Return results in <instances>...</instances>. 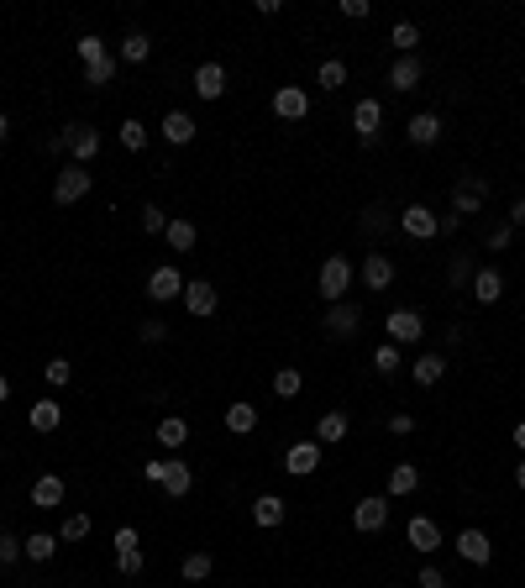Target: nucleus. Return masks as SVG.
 I'll use <instances>...</instances> for the list:
<instances>
[{
	"label": "nucleus",
	"instance_id": "obj_34",
	"mask_svg": "<svg viewBox=\"0 0 525 588\" xmlns=\"http://www.w3.org/2000/svg\"><path fill=\"white\" fill-rule=\"evenodd\" d=\"M147 142H153L147 121H137V116H126V121H121V147H126V153H142Z\"/></svg>",
	"mask_w": 525,
	"mask_h": 588
},
{
	"label": "nucleus",
	"instance_id": "obj_8",
	"mask_svg": "<svg viewBox=\"0 0 525 588\" xmlns=\"http://www.w3.org/2000/svg\"><path fill=\"white\" fill-rule=\"evenodd\" d=\"M452 546H457V557H463L467 568H489V557H494V541H489V536H483V530H457V541H452Z\"/></svg>",
	"mask_w": 525,
	"mask_h": 588
},
{
	"label": "nucleus",
	"instance_id": "obj_9",
	"mask_svg": "<svg viewBox=\"0 0 525 588\" xmlns=\"http://www.w3.org/2000/svg\"><path fill=\"white\" fill-rule=\"evenodd\" d=\"M357 279H362L373 294H384L389 284H394V258H389V252H368L362 268H357Z\"/></svg>",
	"mask_w": 525,
	"mask_h": 588
},
{
	"label": "nucleus",
	"instance_id": "obj_61",
	"mask_svg": "<svg viewBox=\"0 0 525 588\" xmlns=\"http://www.w3.org/2000/svg\"><path fill=\"white\" fill-rule=\"evenodd\" d=\"M515 483H521V489H525V463H515Z\"/></svg>",
	"mask_w": 525,
	"mask_h": 588
},
{
	"label": "nucleus",
	"instance_id": "obj_20",
	"mask_svg": "<svg viewBox=\"0 0 525 588\" xmlns=\"http://www.w3.org/2000/svg\"><path fill=\"white\" fill-rule=\"evenodd\" d=\"M405 536H410V546H415V552H426V557L441 546V526H436L431 515H415V520L405 526Z\"/></svg>",
	"mask_w": 525,
	"mask_h": 588
},
{
	"label": "nucleus",
	"instance_id": "obj_55",
	"mask_svg": "<svg viewBox=\"0 0 525 588\" xmlns=\"http://www.w3.org/2000/svg\"><path fill=\"white\" fill-rule=\"evenodd\" d=\"M457 226H463V216H452V211H447V216L436 221V236H452V232H457Z\"/></svg>",
	"mask_w": 525,
	"mask_h": 588
},
{
	"label": "nucleus",
	"instance_id": "obj_37",
	"mask_svg": "<svg viewBox=\"0 0 525 588\" xmlns=\"http://www.w3.org/2000/svg\"><path fill=\"white\" fill-rule=\"evenodd\" d=\"M299 389H305V373H299V368H279V373H274V394H279V400H294Z\"/></svg>",
	"mask_w": 525,
	"mask_h": 588
},
{
	"label": "nucleus",
	"instance_id": "obj_15",
	"mask_svg": "<svg viewBox=\"0 0 525 588\" xmlns=\"http://www.w3.org/2000/svg\"><path fill=\"white\" fill-rule=\"evenodd\" d=\"M362 326V310L347 305V299H337V305H326V337H352Z\"/></svg>",
	"mask_w": 525,
	"mask_h": 588
},
{
	"label": "nucleus",
	"instance_id": "obj_42",
	"mask_svg": "<svg viewBox=\"0 0 525 588\" xmlns=\"http://www.w3.org/2000/svg\"><path fill=\"white\" fill-rule=\"evenodd\" d=\"M142 232H147V236H163V232H169V216H163V205H142Z\"/></svg>",
	"mask_w": 525,
	"mask_h": 588
},
{
	"label": "nucleus",
	"instance_id": "obj_60",
	"mask_svg": "<svg viewBox=\"0 0 525 588\" xmlns=\"http://www.w3.org/2000/svg\"><path fill=\"white\" fill-rule=\"evenodd\" d=\"M515 447L525 452V420H515Z\"/></svg>",
	"mask_w": 525,
	"mask_h": 588
},
{
	"label": "nucleus",
	"instance_id": "obj_33",
	"mask_svg": "<svg viewBox=\"0 0 525 588\" xmlns=\"http://www.w3.org/2000/svg\"><path fill=\"white\" fill-rule=\"evenodd\" d=\"M158 441H163L169 452H179V447L189 441V420H184V415H163V420H158Z\"/></svg>",
	"mask_w": 525,
	"mask_h": 588
},
{
	"label": "nucleus",
	"instance_id": "obj_47",
	"mask_svg": "<svg viewBox=\"0 0 525 588\" xmlns=\"http://www.w3.org/2000/svg\"><path fill=\"white\" fill-rule=\"evenodd\" d=\"M137 337H142V342H163V337H169V326H163L158 315H147V321H137Z\"/></svg>",
	"mask_w": 525,
	"mask_h": 588
},
{
	"label": "nucleus",
	"instance_id": "obj_36",
	"mask_svg": "<svg viewBox=\"0 0 525 588\" xmlns=\"http://www.w3.org/2000/svg\"><path fill=\"white\" fill-rule=\"evenodd\" d=\"M211 568H216V562H211V552H189V557L179 562V573H184L189 584H205V578H211Z\"/></svg>",
	"mask_w": 525,
	"mask_h": 588
},
{
	"label": "nucleus",
	"instance_id": "obj_13",
	"mask_svg": "<svg viewBox=\"0 0 525 588\" xmlns=\"http://www.w3.org/2000/svg\"><path fill=\"white\" fill-rule=\"evenodd\" d=\"M315 468H321V441H294L284 452V473L290 478H310Z\"/></svg>",
	"mask_w": 525,
	"mask_h": 588
},
{
	"label": "nucleus",
	"instance_id": "obj_2",
	"mask_svg": "<svg viewBox=\"0 0 525 588\" xmlns=\"http://www.w3.org/2000/svg\"><path fill=\"white\" fill-rule=\"evenodd\" d=\"M63 142H68L74 163H95L100 158V126H90V121H68L63 126Z\"/></svg>",
	"mask_w": 525,
	"mask_h": 588
},
{
	"label": "nucleus",
	"instance_id": "obj_22",
	"mask_svg": "<svg viewBox=\"0 0 525 588\" xmlns=\"http://www.w3.org/2000/svg\"><path fill=\"white\" fill-rule=\"evenodd\" d=\"M473 299H478V305H499V299H505V274H499V268H478V274H473Z\"/></svg>",
	"mask_w": 525,
	"mask_h": 588
},
{
	"label": "nucleus",
	"instance_id": "obj_41",
	"mask_svg": "<svg viewBox=\"0 0 525 588\" xmlns=\"http://www.w3.org/2000/svg\"><path fill=\"white\" fill-rule=\"evenodd\" d=\"M447 279H452V290L473 284V258H467V252H452V263H447Z\"/></svg>",
	"mask_w": 525,
	"mask_h": 588
},
{
	"label": "nucleus",
	"instance_id": "obj_27",
	"mask_svg": "<svg viewBox=\"0 0 525 588\" xmlns=\"http://www.w3.org/2000/svg\"><path fill=\"white\" fill-rule=\"evenodd\" d=\"M221 425H227L232 436H252V431H258V410H252L247 400H236V405H227V415H221Z\"/></svg>",
	"mask_w": 525,
	"mask_h": 588
},
{
	"label": "nucleus",
	"instance_id": "obj_43",
	"mask_svg": "<svg viewBox=\"0 0 525 588\" xmlns=\"http://www.w3.org/2000/svg\"><path fill=\"white\" fill-rule=\"evenodd\" d=\"M74 48H79V59H84V63H95V59H106V53H111V48H106V37H95V32H90V37H79Z\"/></svg>",
	"mask_w": 525,
	"mask_h": 588
},
{
	"label": "nucleus",
	"instance_id": "obj_26",
	"mask_svg": "<svg viewBox=\"0 0 525 588\" xmlns=\"http://www.w3.org/2000/svg\"><path fill=\"white\" fill-rule=\"evenodd\" d=\"M27 425H32L37 436H53V431H59V425H63V410H59V400H37V405H32V415H27Z\"/></svg>",
	"mask_w": 525,
	"mask_h": 588
},
{
	"label": "nucleus",
	"instance_id": "obj_19",
	"mask_svg": "<svg viewBox=\"0 0 525 588\" xmlns=\"http://www.w3.org/2000/svg\"><path fill=\"white\" fill-rule=\"evenodd\" d=\"M158 131H163V142H174V147H184V142H195V131H200V121L189 116V111H169V116L158 121Z\"/></svg>",
	"mask_w": 525,
	"mask_h": 588
},
{
	"label": "nucleus",
	"instance_id": "obj_38",
	"mask_svg": "<svg viewBox=\"0 0 525 588\" xmlns=\"http://www.w3.org/2000/svg\"><path fill=\"white\" fill-rule=\"evenodd\" d=\"M389 43H394V48H400V59H410V53H415V48H420V27H415V21H400V27H394V32H389Z\"/></svg>",
	"mask_w": 525,
	"mask_h": 588
},
{
	"label": "nucleus",
	"instance_id": "obj_3",
	"mask_svg": "<svg viewBox=\"0 0 525 588\" xmlns=\"http://www.w3.org/2000/svg\"><path fill=\"white\" fill-rule=\"evenodd\" d=\"M90 184H95V174H90L84 163H68V169H59V179H53V200H59V205H74V200L90 195Z\"/></svg>",
	"mask_w": 525,
	"mask_h": 588
},
{
	"label": "nucleus",
	"instance_id": "obj_59",
	"mask_svg": "<svg viewBox=\"0 0 525 588\" xmlns=\"http://www.w3.org/2000/svg\"><path fill=\"white\" fill-rule=\"evenodd\" d=\"M5 400H11V378L0 373V405H5Z\"/></svg>",
	"mask_w": 525,
	"mask_h": 588
},
{
	"label": "nucleus",
	"instance_id": "obj_52",
	"mask_svg": "<svg viewBox=\"0 0 525 588\" xmlns=\"http://www.w3.org/2000/svg\"><path fill=\"white\" fill-rule=\"evenodd\" d=\"M415 431V415H389V436H410Z\"/></svg>",
	"mask_w": 525,
	"mask_h": 588
},
{
	"label": "nucleus",
	"instance_id": "obj_6",
	"mask_svg": "<svg viewBox=\"0 0 525 588\" xmlns=\"http://www.w3.org/2000/svg\"><path fill=\"white\" fill-rule=\"evenodd\" d=\"M184 284H189V279H179L174 263H158V268L147 274V299H158V305H169V299H184Z\"/></svg>",
	"mask_w": 525,
	"mask_h": 588
},
{
	"label": "nucleus",
	"instance_id": "obj_16",
	"mask_svg": "<svg viewBox=\"0 0 525 588\" xmlns=\"http://www.w3.org/2000/svg\"><path fill=\"white\" fill-rule=\"evenodd\" d=\"M405 137L415 147H436V142H441V116H436V111H415L405 126Z\"/></svg>",
	"mask_w": 525,
	"mask_h": 588
},
{
	"label": "nucleus",
	"instance_id": "obj_10",
	"mask_svg": "<svg viewBox=\"0 0 525 588\" xmlns=\"http://www.w3.org/2000/svg\"><path fill=\"white\" fill-rule=\"evenodd\" d=\"M274 116L279 121H305L310 116V95H305L299 84H279V90H274Z\"/></svg>",
	"mask_w": 525,
	"mask_h": 588
},
{
	"label": "nucleus",
	"instance_id": "obj_50",
	"mask_svg": "<svg viewBox=\"0 0 525 588\" xmlns=\"http://www.w3.org/2000/svg\"><path fill=\"white\" fill-rule=\"evenodd\" d=\"M415 588H447V578H441V568H420V578H415Z\"/></svg>",
	"mask_w": 525,
	"mask_h": 588
},
{
	"label": "nucleus",
	"instance_id": "obj_29",
	"mask_svg": "<svg viewBox=\"0 0 525 588\" xmlns=\"http://www.w3.org/2000/svg\"><path fill=\"white\" fill-rule=\"evenodd\" d=\"M410 373H415V384H420V389H431V384H441V378H447V357H441V353L415 357V368H410Z\"/></svg>",
	"mask_w": 525,
	"mask_h": 588
},
{
	"label": "nucleus",
	"instance_id": "obj_24",
	"mask_svg": "<svg viewBox=\"0 0 525 588\" xmlns=\"http://www.w3.org/2000/svg\"><path fill=\"white\" fill-rule=\"evenodd\" d=\"M347 431H352V420L342 410H326L321 420H315V441L321 447H337V441H347Z\"/></svg>",
	"mask_w": 525,
	"mask_h": 588
},
{
	"label": "nucleus",
	"instance_id": "obj_58",
	"mask_svg": "<svg viewBox=\"0 0 525 588\" xmlns=\"http://www.w3.org/2000/svg\"><path fill=\"white\" fill-rule=\"evenodd\" d=\"M0 142H11V116L0 111Z\"/></svg>",
	"mask_w": 525,
	"mask_h": 588
},
{
	"label": "nucleus",
	"instance_id": "obj_35",
	"mask_svg": "<svg viewBox=\"0 0 525 588\" xmlns=\"http://www.w3.org/2000/svg\"><path fill=\"white\" fill-rule=\"evenodd\" d=\"M169 247H174V252H195V242H200V232H195V221H184V216H179V221H169Z\"/></svg>",
	"mask_w": 525,
	"mask_h": 588
},
{
	"label": "nucleus",
	"instance_id": "obj_17",
	"mask_svg": "<svg viewBox=\"0 0 525 588\" xmlns=\"http://www.w3.org/2000/svg\"><path fill=\"white\" fill-rule=\"evenodd\" d=\"M420 79H426V63L415 59H394V68H389V90H400V95H410V90H420Z\"/></svg>",
	"mask_w": 525,
	"mask_h": 588
},
{
	"label": "nucleus",
	"instance_id": "obj_46",
	"mask_svg": "<svg viewBox=\"0 0 525 588\" xmlns=\"http://www.w3.org/2000/svg\"><path fill=\"white\" fill-rule=\"evenodd\" d=\"M84 536H90V515H68L59 530V541H84Z\"/></svg>",
	"mask_w": 525,
	"mask_h": 588
},
{
	"label": "nucleus",
	"instance_id": "obj_54",
	"mask_svg": "<svg viewBox=\"0 0 525 588\" xmlns=\"http://www.w3.org/2000/svg\"><path fill=\"white\" fill-rule=\"evenodd\" d=\"M116 552H137V530H131V526L116 530Z\"/></svg>",
	"mask_w": 525,
	"mask_h": 588
},
{
	"label": "nucleus",
	"instance_id": "obj_7",
	"mask_svg": "<svg viewBox=\"0 0 525 588\" xmlns=\"http://www.w3.org/2000/svg\"><path fill=\"white\" fill-rule=\"evenodd\" d=\"M384 337H389L394 347H405V342H420V337H426V321H420L415 310H389V321H384Z\"/></svg>",
	"mask_w": 525,
	"mask_h": 588
},
{
	"label": "nucleus",
	"instance_id": "obj_45",
	"mask_svg": "<svg viewBox=\"0 0 525 588\" xmlns=\"http://www.w3.org/2000/svg\"><path fill=\"white\" fill-rule=\"evenodd\" d=\"M373 368H378V373H400V347H394V342H384V347L373 353Z\"/></svg>",
	"mask_w": 525,
	"mask_h": 588
},
{
	"label": "nucleus",
	"instance_id": "obj_31",
	"mask_svg": "<svg viewBox=\"0 0 525 588\" xmlns=\"http://www.w3.org/2000/svg\"><path fill=\"white\" fill-rule=\"evenodd\" d=\"M116 53H106V59H95V63H84V84L90 90H106V84H116Z\"/></svg>",
	"mask_w": 525,
	"mask_h": 588
},
{
	"label": "nucleus",
	"instance_id": "obj_57",
	"mask_svg": "<svg viewBox=\"0 0 525 588\" xmlns=\"http://www.w3.org/2000/svg\"><path fill=\"white\" fill-rule=\"evenodd\" d=\"M515 226H525V200H515V205H510V232H515Z\"/></svg>",
	"mask_w": 525,
	"mask_h": 588
},
{
	"label": "nucleus",
	"instance_id": "obj_39",
	"mask_svg": "<svg viewBox=\"0 0 525 588\" xmlns=\"http://www.w3.org/2000/svg\"><path fill=\"white\" fill-rule=\"evenodd\" d=\"M315 84H321V90H342V84H347V63L326 59V63H321V74H315Z\"/></svg>",
	"mask_w": 525,
	"mask_h": 588
},
{
	"label": "nucleus",
	"instance_id": "obj_14",
	"mask_svg": "<svg viewBox=\"0 0 525 588\" xmlns=\"http://www.w3.org/2000/svg\"><path fill=\"white\" fill-rule=\"evenodd\" d=\"M378 126H384V106H378V100H357V106H352V131H357V142H373Z\"/></svg>",
	"mask_w": 525,
	"mask_h": 588
},
{
	"label": "nucleus",
	"instance_id": "obj_5",
	"mask_svg": "<svg viewBox=\"0 0 525 588\" xmlns=\"http://www.w3.org/2000/svg\"><path fill=\"white\" fill-rule=\"evenodd\" d=\"M352 526L362 530V536H373V530L389 526V494H368V499H357V510H352Z\"/></svg>",
	"mask_w": 525,
	"mask_h": 588
},
{
	"label": "nucleus",
	"instance_id": "obj_25",
	"mask_svg": "<svg viewBox=\"0 0 525 588\" xmlns=\"http://www.w3.org/2000/svg\"><path fill=\"white\" fill-rule=\"evenodd\" d=\"M158 489H169L174 499H184V494L195 489V468H189V463H179V457H169V463H163V483H158Z\"/></svg>",
	"mask_w": 525,
	"mask_h": 588
},
{
	"label": "nucleus",
	"instance_id": "obj_12",
	"mask_svg": "<svg viewBox=\"0 0 525 588\" xmlns=\"http://www.w3.org/2000/svg\"><path fill=\"white\" fill-rule=\"evenodd\" d=\"M436 221H441V216H436L431 205H405V211H400V226H405V236H415V242H431V236H436Z\"/></svg>",
	"mask_w": 525,
	"mask_h": 588
},
{
	"label": "nucleus",
	"instance_id": "obj_4",
	"mask_svg": "<svg viewBox=\"0 0 525 588\" xmlns=\"http://www.w3.org/2000/svg\"><path fill=\"white\" fill-rule=\"evenodd\" d=\"M483 200H489V179H478V174H467L457 189H452V216H478L483 211Z\"/></svg>",
	"mask_w": 525,
	"mask_h": 588
},
{
	"label": "nucleus",
	"instance_id": "obj_56",
	"mask_svg": "<svg viewBox=\"0 0 525 588\" xmlns=\"http://www.w3.org/2000/svg\"><path fill=\"white\" fill-rule=\"evenodd\" d=\"M142 478L147 483H163V463H142Z\"/></svg>",
	"mask_w": 525,
	"mask_h": 588
},
{
	"label": "nucleus",
	"instance_id": "obj_23",
	"mask_svg": "<svg viewBox=\"0 0 525 588\" xmlns=\"http://www.w3.org/2000/svg\"><path fill=\"white\" fill-rule=\"evenodd\" d=\"M284 515H290V510H284L279 494H258V499H252V526L274 530V526H284Z\"/></svg>",
	"mask_w": 525,
	"mask_h": 588
},
{
	"label": "nucleus",
	"instance_id": "obj_28",
	"mask_svg": "<svg viewBox=\"0 0 525 588\" xmlns=\"http://www.w3.org/2000/svg\"><path fill=\"white\" fill-rule=\"evenodd\" d=\"M147 59H153V37H147V32H126L116 63H131V68H137V63H147Z\"/></svg>",
	"mask_w": 525,
	"mask_h": 588
},
{
	"label": "nucleus",
	"instance_id": "obj_11",
	"mask_svg": "<svg viewBox=\"0 0 525 588\" xmlns=\"http://www.w3.org/2000/svg\"><path fill=\"white\" fill-rule=\"evenodd\" d=\"M216 305H221V294H216L211 279H189V284H184V310H189V315L205 321V315H216Z\"/></svg>",
	"mask_w": 525,
	"mask_h": 588
},
{
	"label": "nucleus",
	"instance_id": "obj_21",
	"mask_svg": "<svg viewBox=\"0 0 525 588\" xmlns=\"http://www.w3.org/2000/svg\"><path fill=\"white\" fill-rule=\"evenodd\" d=\"M63 494H68V489H63V478H59V473H43V478L32 483V510H59V505H63Z\"/></svg>",
	"mask_w": 525,
	"mask_h": 588
},
{
	"label": "nucleus",
	"instance_id": "obj_51",
	"mask_svg": "<svg viewBox=\"0 0 525 588\" xmlns=\"http://www.w3.org/2000/svg\"><path fill=\"white\" fill-rule=\"evenodd\" d=\"M368 11H373V5H368V0H342V16H347V21H362V16H368Z\"/></svg>",
	"mask_w": 525,
	"mask_h": 588
},
{
	"label": "nucleus",
	"instance_id": "obj_18",
	"mask_svg": "<svg viewBox=\"0 0 525 588\" xmlns=\"http://www.w3.org/2000/svg\"><path fill=\"white\" fill-rule=\"evenodd\" d=\"M195 95L200 100H221L227 95V68L221 63H200L195 68Z\"/></svg>",
	"mask_w": 525,
	"mask_h": 588
},
{
	"label": "nucleus",
	"instance_id": "obj_49",
	"mask_svg": "<svg viewBox=\"0 0 525 588\" xmlns=\"http://www.w3.org/2000/svg\"><path fill=\"white\" fill-rule=\"evenodd\" d=\"M384 226H389V216H384V205H368V216H362V232H368V236H378Z\"/></svg>",
	"mask_w": 525,
	"mask_h": 588
},
{
	"label": "nucleus",
	"instance_id": "obj_40",
	"mask_svg": "<svg viewBox=\"0 0 525 588\" xmlns=\"http://www.w3.org/2000/svg\"><path fill=\"white\" fill-rule=\"evenodd\" d=\"M43 378H48L53 389H68V384H74V362H68V357H48V368H43Z\"/></svg>",
	"mask_w": 525,
	"mask_h": 588
},
{
	"label": "nucleus",
	"instance_id": "obj_32",
	"mask_svg": "<svg viewBox=\"0 0 525 588\" xmlns=\"http://www.w3.org/2000/svg\"><path fill=\"white\" fill-rule=\"evenodd\" d=\"M415 489H420V468H415V463H394V468H389V494L405 499Z\"/></svg>",
	"mask_w": 525,
	"mask_h": 588
},
{
	"label": "nucleus",
	"instance_id": "obj_48",
	"mask_svg": "<svg viewBox=\"0 0 525 588\" xmlns=\"http://www.w3.org/2000/svg\"><path fill=\"white\" fill-rule=\"evenodd\" d=\"M16 557H21V541H16L11 530H0V568H11Z\"/></svg>",
	"mask_w": 525,
	"mask_h": 588
},
{
	"label": "nucleus",
	"instance_id": "obj_44",
	"mask_svg": "<svg viewBox=\"0 0 525 588\" xmlns=\"http://www.w3.org/2000/svg\"><path fill=\"white\" fill-rule=\"evenodd\" d=\"M142 562H147V557H142V546H137V552H116V573H121V578H137V573H142Z\"/></svg>",
	"mask_w": 525,
	"mask_h": 588
},
{
	"label": "nucleus",
	"instance_id": "obj_30",
	"mask_svg": "<svg viewBox=\"0 0 525 588\" xmlns=\"http://www.w3.org/2000/svg\"><path fill=\"white\" fill-rule=\"evenodd\" d=\"M63 541L59 536H48V530H32L27 541H21V557H32V562H53V552H59Z\"/></svg>",
	"mask_w": 525,
	"mask_h": 588
},
{
	"label": "nucleus",
	"instance_id": "obj_1",
	"mask_svg": "<svg viewBox=\"0 0 525 588\" xmlns=\"http://www.w3.org/2000/svg\"><path fill=\"white\" fill-rule=\"evenodd\" d=\"M352 279H357V268H352V258H342V252H331L326 263H321V299L326 305H337V299H347V290H352Z\"/></svg>",
	"mask_w": 525,
	"mask_h": 588
},
{
	"label": "nucleus",
	"instance_id": "obj_53",
	"mask_svg": "<svg viewBox=\"0 0 525 588\" xmlns=\"http://www.w3.org/2000/svg\"><path fill=\"white\" fill-rule=\"evenodd\" d=\"M510 226H494V232H489V252H505V247H510Z\"/></svg>",
	"mask_w": 525,
	"mask_h": 588
}]
</instances>
